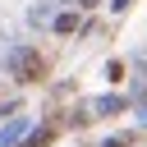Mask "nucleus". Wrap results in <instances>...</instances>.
<instances>
[{
    "label": "nucleus",
    "instance_id": "1",
    "mask_svg": "<svg viewBox=\"0 0 147 147\" xmlns=\"http://www.w3.org/2000/svg\"><path fill=\"white\" fill-rule=\"evenodd\" d=\"M14 74H18L23 83H37V78H46V60H41L32 46H23V51H14Z\"/></svg>",
    "mask_w": 147,
    "mask_h": 147
},
{
    "label": "nucleus",
    "instance_id": "2",
    "mask_svg": "<svg viewBox=\"0 0 147 147\" xmlns=\"http://www.w3.org/2000/svg\"><path fill=\"white\" fill-rule=\"evenodd\" d=\"M74 28H78L74 14H60V18H55V32H74Z\"/></svg>",
    "mask_w": 147,
    "mask_h": 147
},
{
    "label": "nucleus",
    "instance_id": "3",
    "mask_svg": "<svg viewBox=\"0 0 147 147\" xmlns=\"http://www.w3.org/2000/svg\"><path fill=\"white\" fill-rule=\"evenodd\" d=\"M119 106H124L119 96H101V101H96V110H101V115H110V110H119Z\"/></svg>",
    "mask_w": 147,
    "mask_h": 147
},
{
    "label": "nucleus",
    "instance_id": "4",
    "mask_svg": "<svg viewBox=\"0 0 147 147\" xmlns=\"http://www.w3.org/2000/svg\"><path fill=\"white\" fill-rule=\"evenodd\" d=\"M46 142H51V129H37V133L28 138V147H46Z\"/></svg>",
    "mask_w": 147,
    "mask_h": 147
}]
</instances>
